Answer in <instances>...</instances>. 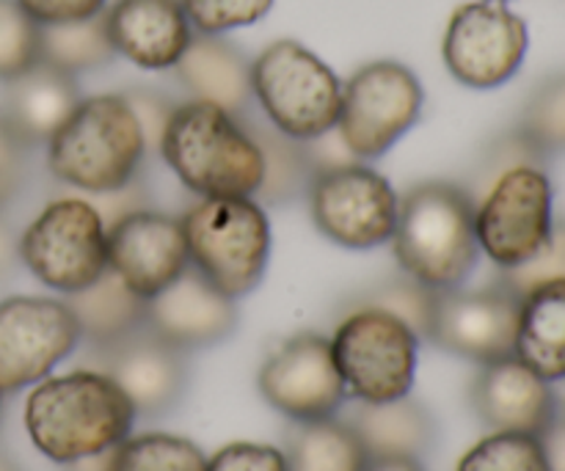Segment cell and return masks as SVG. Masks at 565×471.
Listing matches in <instances>:
<instances>
[{"instance_id": "1", "label": "cell", "mask_w": 565, "mask_h": 471, "mask_svg": "<svg viewBox=\"0 0 565 471\" xmlns=\"http://www.w3.org/2000/svg\"><path fill=\"white\" fill-rule=\"evenodd\" d=\"M132 403L110 375L94 367L44 378L25 403L33 447L58 467L114 450L132 433Z\"/></svg>"}, {"instance_id": "2", "label": "cell", "mask_w": 565, "mask_h": 471, "mask_svg": "<svg viewBox=\"0 0 565 471\" xmlns=\"http://www.w3.org/2000/svg\"><path fill=\"white\" fill-rule=\"evenodd\" d=\"M158 154L199 199L257 196L263 185V149L246 121L202 99L177 105Z\"/></svg>"}, {"instance_id": "3", "label": "cell", "mask_w": 565, "mask_h": 471, "mask_svg": "<svg viewBox=\"0 0 565 471\" xmlns=\"http://www.w3.org/2000/svg\"><path fill=\"white\" fill-rule=\"evenodd\" d=\"M147 160L141 125L121 92L83 97L47 141V165L55 180L88 196L127 188L141 176Z\"/></svg>"}, {"instance_id": "4", "label": "cell", "mask_w": 565, "mask_h": 471, "mask_svg": "<svg viewBox=\"0 0 565 471\" xmlns=\"http://www.w3.org/2000/svg\"><path fill=\"white\" fill-rule=\"evenodd\" d=\"M392 251L403 274L430 290H452L469 279L480 257L475 199L456 182H419L397 204Z\"/></svg>"}, {"instance_id": "5", "label": "cell", "mask_w": 565, "mask_h": 471, "mask_svg": "<svg viewBox=\"0 0 565 471\" xmlns=\"http://www.w3.org/2000/svg\"><path fill=\"white\" fill-rule=\"evenodd\" d=\"M188 263L232 301L263 281L270 259V221L254 196L199 199L182 213Z\"/></svg>"}, {"instance_id": "6", "label": "cell", "mask_w": 565, "mask_h": 471, "mask_svg": "<svg viewBox=\"0 0 565 471\" xmlns=\"http://www.w3.org/2000/svg\"><path fill=\"white\" fill-rule=\"evenodd\" d=\"M254 105L287 138L312 141L337 127L342 81L296 39L270 42L252 58Z\"/></svg>"}, {"instance_id": "7", "label": "cell", "mask_w": 565, "mask_h": 471, "mask_svg": "<svg viewBox=\"0 0 565 471\" xmlns=\"http://www.w3.org/2000/svg\"><path fill=\"white\" fill-rule=\"evenodd\" d=\"M419 336L384 309H348L331 336V356L356 403H392L412 395Z\"/></svg>"}, {"instance_id": "8", "label": "cell", "mask_w": 565, "mask_h": 471, "mask_svg": "<svg viewBox=\"0 0 565 471\" xmlns=\"http://www.w3.org/2000/svg\"><path fill=\"white\" fill-rule=\"evenodd\" d=\"M20 263L61 296L86 290L108 270V226L92 199H53L20 237Z\"/></svg>"}, {"instance_id": "9", "label": "cell", "mask_w": 565, "mask_h": 471, "mask_svg": "<svg viewBox=\"0 0 565 471\" xmlns=\"http://www.w3.org/2000/svg\"><path fill=\"white\" fill-rule=\"evenodd\" d=\"M425 92L401 61H370L342 83L337 130L359 160H379L419 121Z\"/></svg>"}, {"instance_id": "10", "label": "cell", "mask_w": 565, "mask_h": 471, "mask_svg": "<svg viewBox=\"0 0 565 471\" xmlns=\"http://www.w3.org/2000/svg\"><path fill=\"white\" fill-rule=\"evenodd\" d=\"M552 226V180L546 169H511L475 202L478 246L500 270L533 259L550 240Z\"/></svg>"}, {"instance_id": "11", "label": "cell", "mask_w": 565, "mask_h": 471, "mask_svg": "<svg viewBox=\"0 0 565 471\" xmlns=\"http://www.w3.org/2000/svg\"><path fill=\"white\" fill-rule=\"evenodd\" d=\"M307 202L320 235L348 251H373L395 235L401 196L384 174L364 163L315 176Z\"/></svg>"}, {"instance_id": "12", "label": "cell", "mask_w": 565, "mask_h": 471, "mask_svg": "<svg viewBox=\"0 0 565 471\" xmlns=\"http://www.w3.org/2000/svg\"><path fill=\"white\" fill-rule=\"evenodd\" d=\"M527 44V22L522 17L497 0H475L452 11L441 55L458 83L489 92L522 69Z\"/></svg>"}, {"instance_id": "13", "label": "cell", "mask_w": 565, "mask_h": 471, "mask_svg": "<svg viewBox=\"0 0 565 471\" xmlns=\"http://www.w3.org/2000/svg\"><path fill=\"white\" fill-rule=\"evenodd\" d=\"M77 345L81 325L64 298H6L0 301V392L39 384Z\"/></svg>"}, {"instance_id": "14", "label": "cell", "mask_w": 565, "mask_h": 471, "mask_svg": "<svg viewBox=\"0 0 565 471\" xmlns=\"http://www.w3.org/2000/svg\"><path fill=\"white\" fill-rule=\"evenodd\" d=\"M257 389L290 422L337 417L348 397L331 356V340L315 331L290 336L265 358Z\"/></svg>"}, {"instance_id": "15", "label": "cell", "mask_w": 565, "mask_h": 471, "mask_svg": "<svg viewBox=\"0 0 565 471\" xmlns=\"http://www.w3.org/2000/svg\"><path fill=\"white\" fill-rule=\"evenodd\" d=\"M522 298L502 285L489 290H436L428 342L475 364L500 362L516 351Z\"/></svg>"}, {"instance_id": "16", "label": "cell", "mask_w": 565, "mask_h": 471, "mask_svg": "<svg viewBox=\"0 0 565 471\" xmlns=\"http://www.w3.org/2000/svg\"><path fill=\"white\" fill-rule=\"evenodd\" d=\"M92 362L94 370L116 381L136 408V417L158 419L174 411L185 397V351L154 334L147 323L110 345L92 347Z\"/></svg>"}, {"instance_id": "17", "label": "cell", "mask_w": 565, "mask_h": 471, "mask_svg": "<svg viewBox=\"0 0 565 471\" xmlns=\"http://www.w3.org/2000/svg\"><path fill=\"white\" fill-rule=\"evenodd\" d=\"M188 265L180 218L141 207L108 224V268L143 301L166 290Z\"/></svg>"}, {"instance_id": "18", "label": "cell", "mask_w": 565, "mask_h": 471, "mask_svg": "<svg viewBox=\"0 0 565 471\" xmlns=\"http://www.w3.org/2000/svg\"><path fill=\"white\" fill-rule=\"evenodd\" d=\"M469 400L480 422L494 433H527L544 439L561 414L550 381L535 375L516 356L480 364Z\"/></svg>"}, {"instance_id": "19", "label": "cell", "mask_w": 565, "mask_h": 471, "mask_svg": "<svg viewBox=\"0 0 565 471\" xmlns=\"http://www.w3.org/2000/svg\"><path fill=\"white\" fill-rule=\"evenodd\" d=\"M237 301L188 265L166 290L147 301V325L180 351H202L235 334Z\"/></svg>"}, {"instance_id": "20", "label": "cell", "mask_w": 565, "mask_h": 471, "mask_svg": "<svg viewBox=\"0 0 565 471\" xmlns=\"http://www.w3.org/2000/svg\"><path fill=\"white\" fill-rule=\"evenodd\" d=\"M105 28L116 55L149 72L174 69L196 33L180 0H114Z\"/></svg>"}, {"instance_id": "21", "label": "cell", "mask_w": 565, "mask_h": 471, "mask_svg": "<svg viewBox=\"0 0 565 471\" xmlns=\"http://www.w3.org/2000/svg\"><path fill=\"white\" fill-rule=\"evenodd\" d=\"M174 77L191 99L213 103L235 116L254 110L252 58L230 39L193 33L191 44L177 61Z\"/></svg>"}, {"instance_id": "22", "label": "cell", "mask_w": 565, "mask_h": 471, "mask_svg": "<svg viewBox=\"0 0 565 471\" xmlns=\"http://www.w3.org/2000/svg\"><path fill=\"white\" fill-rule=\"evenodd\" d=\"M81 99L77 77L39 61L36 66L6 83L0 116L33 149L47 147Z\"/></svg>"}, {"instance_id": "23", "label": "cell", "mask_w": 565, "mask_h": 471, "mask_svg": "<svg viewBox=\"0 0 565 471\" xmlns=\"http://www.w3.org/2000/svg\"><path fill=\"white\" fill-rule=\"evenodd\" d=\"M367 450L370 461L414 458L423 461L436 441V419L414 397L392 403H359L345 417Z\"/></svg>"}, {"instance_id": "24", "label": "cell", "mask_w": 565, "mask_h": 471, "mask_svg": "<svg viewBox=\"0 0 565 471\" xmlns=\"http://www.w3.org/2000/svg\"><path fill=\"white\" fill-rule=\"evenodd\" d=\"M513 356L550 384L565 381V279L522 296Z\"/></svg>"}, {"instance_id": "25", "label": "cell", "mask_w": 565, "mask_h": 471, "mask_svg": "<svg viewBox=\"0 0 565 471\" xmlns=\"http://www.w3.org/2000/svg\"><path fill=\"white\" fill-rule=\"evenodd\" d=\"M64 301L75 314L81 340L88 342V347L110 345L147 323V301L110 268L86 290L64 296Z\"/></svg>"}, {"instance_id": "26", "label": "cell", "mask_w": 565, "mask_h": 471, "mask_svg": "<svg viewBox=\"0 0 565 471\" xmlns=\"http://www.w3.org/2000/svg\"><path fill=\"white\" fill-rule=\"evenodd\" d=\"M287 471H367L370 456L345 419L290 422L285 433Z\"/></svg>"}, {"instance_id": "27", "label": "cell", "mask_w": 565, "mask_h": 471, "mask_svg": "<svg viewBox=\"0 0 565 471\" xmlns=\"http://www.w3.org/2000/svg\"><path fill=\"white\" fill-rule=\"evenodd\" d=\"M252 136L257 138L259 149H263L265 160V176L259 185L257 196L259 204H296L307 199L309 188H312L315 171L309 165L303 143L296 138L281 136L276 127H270L263 116L248 110L241 116Z\"/></svg>"}, {"instance_id": "28", "label": "cell", "mask_w": 565, "mask_h": 471, "mask_svg": "<svg viewBox=\"0 0 565 471\" xmlns=\"http://www.w3.org/2000/svg\"><path fill=\"white\" fill-rule=\"evenodd\" d=\"M116 58L105 28V9L88 20L53 22L42 25L39 36V61L53 69L77 77L86 72H97Z\"/></svg>"}, {"instance_id": "29", "label": "cell", "mask_w": 565, "mask_h": 471, "mask_svg": "<svg viewBox=\"0 0 565 471\" xmlns=\"http://www.w3.org/2000/svg\"><path fill=\"white\" fill-rule=\"evenodd\" d=\"M207 458L193 441L169 433L127 436L114 447L110 471H204Z\"/></svg>"}, {"instance_id": "30", "label": "cell", "mask_w": 565, "mask_h": 471, "mask_svg": "<svg viewBox=\"0 0 565 471\" xmlns=\"http://www.w3.org/2000/svg\"><path fill=\"white\" fill-rule=\"evenodd\" d=\"M434 301L436 290L419 285L412 276H403V279H390L381 281V285L370 287L367 292H359L356 298L348 301V309H384V312L395 314L403 323L412 325L414 334L419 340H428L430 329V314H434Z\"/></svg>"}, {"instance_id": "31", "label": "cell", "mask_w": 565, "mask_h": 471, "mask_svg": "<svg viewBox=\"0 0 565 471\" xmlns=\"http://www.w3.org/2000/svg\"><path fill=\"white\" fill-rule=\"evenodd\" d=\"M456 471H552L544 441L527 433H491L458 461Z\"/></svg>"}, {"instance_id": "32", "label": "cell", "mask_w": 565, "mask_h": 471, "mask_svg": "<svg viewBox=\"0 0 565 471\" xmlns=\"http://www.w3.org/2000/svg\"><path fill=\"white\" fill-rule=\"evenodd\" d=\"M519 130L527 132L546 154L565 152V72L552 75L530 94Z\"/></svg>"}, {"instance_id": "33", "label": "cell", "mask_w": 565, "mask_h": 471, "mask_svg": "<svg viewBox=\"0 0 565 471\" xmlns=\"http://www.w3.org/2000/svg\"><path fill=\"white\" fill-rule=\"evenodd\" d=\"M39 36L42 25L20 0H0V81H14L39 64Z\"/></svg>"}, {"instance_id": "34", "label": "cell", "mask_w": 565, "mask_h": 471, "mask_svg": "<svg viewBox=\"0 0 565 471\" xmlns=\"http://www.w3.org/2000/svg\"><path fill=\"white\" fill-rule=\"evenodd\" d=\"M546 163H550V154H546L527 132L516 127V130L494 138V141L486 147L483 158L478 160V169H475L472 174V191H469V196L478 199V193L483 196V193L511 169H519V165L546 169Z\"/></svg>"}, {"instance_id": "35", "label": "cell", "mask_w": 565, "mask_h": 471, "mask_svg": "<svg viewBox=\"0 0 565 471\" xmlns=\"http://www.w3.org/2000/svg\"><path fill=\"white\" fill-rule=\"evenodd\" d=\"M180 3L193 31L210 36H224L237 28L254 25L274 9V0H180Z\"/></svg>"}, {"instance_id": "36", "label": "cell", "mask_w": 565, "mask_h": 471, "mask_svg": "<svg viewBox=\"0 0 565 471\" xmlns=\"http://www.w3.org/2000/svg\"><path fill=\"white\" fill-rule=\"evenodd\" d=\"M557 279H565V221H557L552 226L550 240L544 243V248L533 259L500 274V285L519 298L527 296L535 287L546 285V281Z\"/></svg>"}, {"instance_id": "37", "label": "cell", "mask_w": 565, "mask_h": 471, "mask_svg": "<svg viewBox=\"0 0 565 471\" xmlns=\"http://www.w3.org/2000/svg\"><path fill=\"white\" fill-rule=\"evenodd\" d=\"M31 143L22 141L0 116V210L14 202L25 188L31 174Z\"/></svg>"}, {"instance_id": "38", "label": "cell", "mask_w": 565, "mask_h": 471, "mask_svg": "<svg viewBox=\"0 0 565 471\" xmlns=\"http://www.w3.org/2000/svg\"><path fill=\"white\" fill-rule=\"evenodd\" d=\"M130 103L132 114H136L138 125H141L143 141H147L149 154H154L160 149V141H163L166 125H169L171 114H174L177 103L169 97V94L158 92V88H127L121 92Z\"/></svg>"}, {"instance_id": "39", "label": "cell", "mask_w": 565, "mask_h": 471, "mask_svg": "<svg viewBox=\"0 0 565 471\" xmlns=\"http://www.w3.org/2000/svg\"><path fill=\"white\" fill-rule=\"evenodd\" d=\"M204 471H287V458L285 452L270 445L235 441L207 458Z\"/></svg>"}, {"instance_id": "40", "label": "cell", "mask_w": 565, "mask_h": 471, "mask_svg": "<svg viewBox=\"0 0 565 471\" xmlns=\"http://www.w3.org/2000/svg\"><path fill=\"white\" fill-rule=\"evenodd\" d=\"M20 6L39 25H53V22L88 20L99 14L108 0H20Z\"/></svg>"}, {"instance_id": "41", "label": "cell", "mask_w": 565, "mask_h": 471, "mask_svg": "<svg viewBox=\"0 0 565 471\" xmlns=\"http://www.w3.org/2000/svg\"><path fill=\"white\" fill-rule=\"evenodd\" d=\"M301 143H303V152H307V160H309V165H312L315 176L323 174V171L342 169V165L362 163V160H359L356 154L348 149V143L342 141V136L337 127H331V130L323 132V136L312 138V141H301Z\"/></svg>"}, {"instance_id": "42", "label": "cell", "mask_w": 565, "mask_h": 471, "mask_svg": "<svg viewBox=\"0 0 565 471\" xmlns=\"http://www.w3.org/2000/svg\"><path fill=\"white\" fill-rule=\"evenodd\" d=\"M17 265H20V240H17L14 229L0 213V285L14 276Z\"/></svg>"}, {"instance_id": "43", "label": "cell", "mask_w": 565, "mask_h": 471, "mask_svg": "<svg viewBox=\"0 0 565 471\" xmlns=\"http://www.w3.org/2000/svg\"><path fill=\"white\" fill-rule=\"evenodd\" d=\"M544 450L546 461H550L552 471H565V414H557L552 428L544 433Z\"/></svg>"}, {"instance_id": "44", "label": "cell", "mask_w": 565, "mask_h": 471, "mask_svg": "<svg viewBox=\"0 0 565 471\" xmlns=\"http://www.w3.org/2000/svg\"><path fill=\"white\" fill-rule=\"evenodd\" d=\"M110 461H114V450L97 452V456L77 458V461L61 463V471H110Z\"/></svg>"}, {"instance_id": "45", "label": "cell", "mask_w": 565, "mask_h": 471, "mask_svg": "<svg viewBox=\"0 0 565 471\" xmlns=\"http://www.w3.org/2000/svg\"><path fill=\"white\" fill-rule=\"evenodd\" d=\"M367 471H425L423 461L414 458H384V461H370Z\"/></svg>"}, {"instance_id": "46", "label": "cell", "mask_w": 565, "mask_h": 471, "mask_svg": "<svg viewBox=\"0 0 565 471\" xmlns=\"http://www.w3.org/2000/svg\"><path fill=\"white\" fill-rule=\"evenodd\" d=\"M0 471H22L20 467H17V463L14 461H11V458L9 456H6V452L3 450H0Z\"/></svg>"}, {"instance_id": "47", "label": "cell", "mask_w": 565, "mask_h": 471, "mask_svg": "<svg viewBox=\"0 0 565 471\" xmlns=\"http://www.w3.org/2000/svg\"><path fill=\"white\" fill-rule=\"evenodd\" d=\"M0 400H3V392H0Z\"/></svg>"}, {"instance_id": "48", "label": "cell", "mask_w": 565, "mask_h": 471, "mask_svg": "<svg viewBox=\"0 0 565 471\" xmlns=\"http://www.w3.org/2000/svg\"><path fill=\"white\" fill-rule=\"evenodd\" d=\"M497 3H505V0H497Z\"/></svg>"}]
</instances>
